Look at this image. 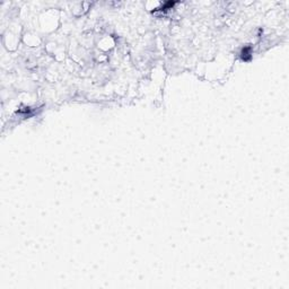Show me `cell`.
I'll use <instances>...</instances> for the list:
<instances>
[{"mask_svg": "<svg viewBox=\"0 0 289 289\" xmlns=\"http://www.w3.org/2000/svg\"><path fill=\"white\" fill-rule=\"evenodd\" d=\"M242 59L248 61L251 59V49L250 48H244L243 51H242Z\"/></svg>", "mask_w": 289, "mask_h": 289, "instance_id": "obj_1", "label": "cell"}]
</instances>
